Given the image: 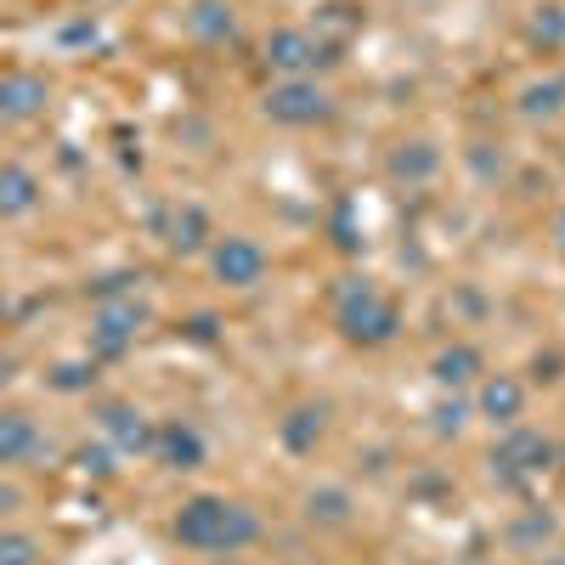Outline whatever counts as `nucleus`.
Here are the masks:
<instances>
[{"label": "nucleus", "instance_id": "4", "mask_svg": "<svg viewBox=\"0 0 565 565\" xmlns=\"http://www.w3.org/2000/svg\"><path fill=\"white\" fill-rule=\"evenodd\" d=\"M266 63H271L277 74H289V79H306L317 63H328V52H322L306 29H277V34L266 40Z\"/></svg>", "mask_w": 565, "mask_h": 565}, {"label": "nucleus", "instance_id": "1", "mask_svg": "<svg viewBox=\"0 0 565 565\" xmlns=\"http://www.w3.org/2000/svg\"><path fill=\"white\" fill-rule=\"evenodd\" d=\"M255 537H260L255 509L210 498V492L193 498V503H181V514H175V543L181 548H199V554H238Z\"/></svg>", "mask_w": 565, "mask_h": 565}, {"label": "nucleus", "instance_id": "11", "mask_svg": "<svg viewBox=\"0 0 565 565\" xmlns=\"http://www.w3.org/2000/svg\"><path fill=\"white\" fill-rule=\"evenodd\" d=\"M204 238H210V215H204L199 204H181V210H170L164 244H170L175 255H193V249H204Z\"/></svg>", "mask_w": 565, "mask_h": 565}, {"label": "nucleus", "instance_id": "5", "mask_svg": "<svg viewBox=\"0 0 565 565\" xmlns=\"http://www.w3.org/2000/svg\"><path fill=\"white\" fill-rule=\"evenodd\" d=\"M266 108H271L277 125H317V119H328V97L311 79H282L266 97Z\"/></svg>", "mask_w": 565, "mask_h": 565}, {"label": "nucleus", "instance_id": "14", "mask_svg": "<svg viewBox=\"0 0 565 565\" xmlns=\"http://www.w3.org/2000/svg\"><path fill=\"white\" fill-rule=\"evenodd\" d=\"M40 204V181L23 164H0V215H29Z\"/></svg>", "mask_w": 565, "mask_h": 565}, {"label": "nucleus", "instance_id": "25", "mask_svg": "<svg viewBox=\"0 0 565 565\" xmlns=\"http://www.w3.org/2000/svg\"><path fill=\"white\" fill-rule=\"evenodd\" d=\"M0 317H7V295H0Z\"/></svg>", "mask_w": 565, "mask_h": 565}, {"label": "nucleus", "instance_id": "13", "mask_svg": "<svg viewBox=\"0 0 565 565\" xmlns=\"http://www.w3.org/2000/svg\"><path fill=\"white\" fill-rule=\"evenodd\" d=\"M186 29H193L204 45H226L232 34H238V18H232L226 0H199V7L186 12Z\"/></svg>", "mask_w": 565, "mask_h": 565}, {"label": "nucleus", "instance_id": "6", "mask_svg": "<svg viewBox=\"0 0 565 565\" xmlns=\"http://www.w3.org/2000/svg\"><path fill=\"white\" fill-rule=\"evenodd\" d=\"M153 452H159L170 469H199V463H204V436L193 430V424L170 418V424H159V430H153Z\"/></svg>", "mask_w": 565, "mask_h": 565}, {"label": "nucleus", "instance_id": "18", "mask_svg": "<svg viewBox=\"0 0 565 565\" xmlns=\"http://www.w3.org/2000/svg\"><path fill=\"white\" fill-rule=\"evenodd\" d=\"M0 565H40V543L23 532H0Z\"/></svg>", "mask_w": 565, "mask_h": 565}, {"label": "nucleus", "instance_id": "22", "mask_svg": "<svg viewBox=\"0 0 565 565\" xmlns=\"http://www.w3.org/2000/svg\"><path fill=\"white\" fill-rule=\"evenodd\" d=\"M391 170H396V175H430V170H436V153H430V148L396 153V159H391Z\"/></svg>", "mask_w": 565, "mask_h": 565}, {"label": "nucleus", "instance_id": "20", "mask_svg": "<svg viewBox=\"0 0 565 565\" xmlns=\"http://www.w3.org/2000/svg\"><path fill=\"white\" fill-rule=\"evenodd\" d=\"M559 97H565V79H548V85H532V90H526V114H559V108H565Z\"/></svg>", "mask_w": 565, "mask_h": 565}, {"label": "nucleus", "instance_id": "19", "mask_svg": "<svg viewBox=\"0 0 565 565\" xmlns=\"http://www.w3.org/2000/svg\"><path fill=\"white\" fill-rule=\"evenodd\" d=\"M345 509H351V498L345 492H311V521H328V526H334V521H345Z\"/></svg>", "mask_w": 565, "mask_h": 565}, {"label": "nucleus", "instance_id": "23", "mask_svg": "<svg viewBox=\"0 0 565 565\" xmlns=\"http://www.w3.org/2000/svg\"><path fill=\"white\" fill-rule=\"evenodd\" d=\"M12 509H23V492H18V487H7V481H0V521H7Z\"/></svg>", "mask_w": 565, "mask_h": 565}, {"label": "nucleus", "instance_id": "8", "mask_svg": "<svg viewBox=\"0 0 565 565\" xmlns=\"http://www.w3.org/2000/svg\"><path fill=\"white\" fill-rule=\"evenodd\" d=\"M45 108V79L40 74H7L0 79V119H34Z\"/></svg>", "mask_w": 565, "mask_h": 565}, {"label": "nucleus", "instance_id": "15", "mask_svg": "<svg viewBox=\"0 0 565 565\" xmlns=\"http://www.w3.org/2000/svg\"><path fill=\"white\" fill-rule=\"evenodd\" d=\"M29 452H40V430L29 413H0V463H23Z\"/></svg>", "mask_w": 565, "mask_h": 565}, {"label": "nucleus", "instance_id": "7", "mask_svg": "<svg viewBox=\"0 0 565 565\" xmlns=\"http://www.w3.org/2000/svg\"><path fill=\"white\" fill-rule=\"evenodd\" d=\"M481 413L492 424H514L526 413V385L514 380V373H487V380H481Z\"/></svg>", "mask_w": 565, "mask_h": 565}, {"label": "nucleus", "instance_id": "21", "mask_svg": "<svg viewBox=\"0 0 565 565\" xmlns=\"http://www.w3.org/2000/svg\"><path fill=\"white\" fill-rule=\"evenodd\" d=\"M532 34H537L543 45H559V40H565V7H537Z\"/></svg>", "mask_w": 565, "mask_h": 565}, {"label": "nucleus", "instance_id": "12", "mask_svg": "<svg viewBox=\"0 0 565 565\" xmlns=\"http://www.w3.org/2000/svg\"><path fill=\"white\" fill-rule=\"evenodd\" d=\"M136 328H141V311L136 306H103V317H97V351L103 356H119L136 340Z\"/></svg>", "mask_w": 565, "mask_h": 565}, {"label": "nucleus", "instance_id": "16", "mask_svg": "<svg viewBox=\"0 0 565 565\" xmlns=\"http://www.w3.org/2000/svg\"><path fill=\"white\" fill-rule=\"evenodd\" d=\"M436 380L441 385H476L481 380V351L476 345H452L436 356Z\"/></svg>", "mask_w": 565, "mask_h": 565}, {"label": "nucleus", "instance_id": "26", "mask_svg": "<svg viewBox=\"0 0 565 565\" xmlns=\"http://www.w3.org/2000/svg\"><path fill=\"white\" fill-rule=\"evenodd\" d=\"M543 565H554V559H543Z\"/></svg>", "mask_w": 565, "mask_h": 565}, {"label": "nucleus", "instance_id": "2", "mask_svg": "<svg viewBox=\"0 0 565 565\" xmlns=\"http://www.w3.org/2000/svg\"><path fill=\"white\" fill-rule=\"evenodd\" d=\"M340 328L356 345H385L396 334V306L373 282H351V289H340Z\"/></svg>", "mask_w": 565, "mask_h": 565}, {"label": "nucleus", "instance_id": "17", "mask_svg": "<svg viewBox=\"0 0 565 565\" xmlns=\"http://www.w3.org/2000/svg\"><path fill=\"white\" fill-rule=\"evenodd\" d=\"M317 436H322V407H300V413H289V424H282V441H289L295 452L317 447Z\"/></svg>", "mask_w": 565, "mask_h": 565}, {"label": "nucleus", "instance_id": "10", "mask_svg": "<svg viewBox=\"0 0 565 565\" xmlns=\"http://www.w3.org/2000/svg\"><path fill=\"white\" fill-rule=\"evenodd\" d=\"M103 430L125 447V452H148L153 447V424L141 418L136 407H125V402H114V407H103Z\"/></svg>", "mask_w": 565, "mask_h": 565}, {"label": "nucleus", "instance_id": "3", "mask_svg": "<svg viewBox=\"0 0 565 565\" xmlns=\"http://www.w3.org/2000/svg\"><path fill=\"white\" fill-rule=\"evenodd\" d=\"M215 277L226 282V289H255V282L266 277V249L255 238H244V232H232V238L215 244Z\"/></svg>", "mask_w": 565, "mask_h": 565}, {"label": "nucleus", "instance_id": "9", "mask_svg": "<svg viewBox=\"0 0 565 565\" xmlns=\"http://www.w3.org/2000/svg\"><path fill=\"white\" fill-rule=\"evenodd\" d=\"M559 452L537 436V430H514L503 447H498V458L492 463H503V469H521V476H532V469H548Z\"/></svg>", "mask_w": 565, "mask_h": 565}, {"label": "nucleus", "instance_id": "24", "mask_svg": "<svg viewBox=\"0 0 565 565\" xmlns=\"http://www.w3.org/2000/svg\"><path fill=\"white\" fill-rule=\"evenodd\" d=\"M554 238H559V255H565V210H559V221H554Z\"/></svg>", "mask_w": 565, "mask_h": 565}]
</instances>
